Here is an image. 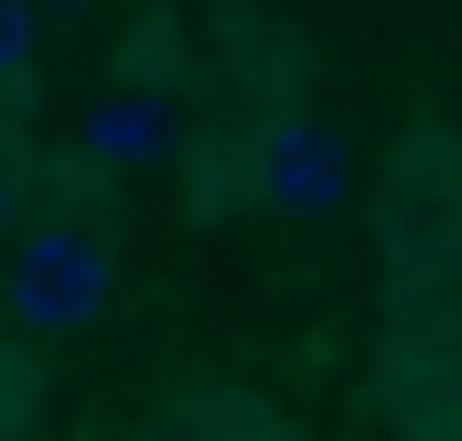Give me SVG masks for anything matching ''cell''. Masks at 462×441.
Masks as SVG:
<instances>
[{
	"label": "cell",
	"mask_w": 462,
	"mask_h": 441,
	"mask_svg": "<svg viewBox=\"0 0 462 441\" xmlns=\"http://www.w3.org/2000/svg\"><path fill=\"white\" fill-rule=\"evenodd\" d=\"M108 237H87V226H22V248H11V324L22 333H87L108 313Z\"/></svg>",
	"instance_id": "obj_1"
},
{
	"label": "cell",
	"mask_w": 462,
	"mask_h": 441,
	"mask_svg": "<svg viewBox=\"0 0 462 441\" xmlns=\"http://www.w3.org/2000/svg\"><path fill=\"white\" fill-rule=\"evenodd\" d=\"M258 194H269L280 216H345V194H355V140H345V129H323V118H280V129L258 140Z\"/></svg>",
	"instance_id": "obj_2"
},
{
	"label": "cell",
	"mask_w": 462,
	"mask_h": 441,
	"mask_svg": "<svg viewBox=\"0 0 462 441\" xmlns=\"http://www.w3.org/2000/svg\"><path fill=\"white\" fill-rule=\"evenodd\" d=\"M172 140H183V118H172L162 87H108V98H87V118H76V151L97 173H151V162H172Z\"/></svg>",
	"instance_id": "obj_3"
},
{
	"label": "cell",
	"mask_w": 462,
	"mask_h": 441,
	"mask_svg": "<svg viewBox=\"0 0 462 441\" xmlns=\"http://www.w3.org/2000/svg\"><path fill=\"white\" fill-rule=\"evenodd\" d=\"M0 54H11V76L32 65V0H0Z\"/></svg>",
	"instance_id": "obj_4"
}]
</instances>
